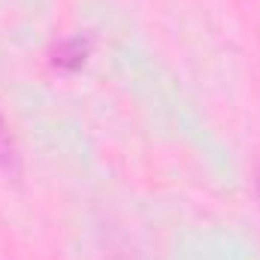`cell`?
Listing matches in <instances>:
<instances>
[{
  "mask_svg": "<svg viewBox=\"0 0 260 260\" xmlns=\"http://www.w3.org/2000/svg\"><path fill=\"white\" fill-rule=\"evenodd\" d=\"M15 160H18V154H15V142H12V133L6 127V121L0 118V170H15Z\"/></svg>",
  "mask_w": 260,
  "mask_h": 260,
  "instance_id": "7a4b0ae2",
  "label": "cell"
},
{
  "mask_svg": "<svg viewBox=\"0 0 260 260\" xmlns=\"http://www.w3.org/2000/svg\"><path fill=\"white\" fill-rule=\"evenodd\" d=\"M254 191H257V200H260V151L254 157Z\"/></svg>",
  "mask_w": 260,
  "mask_h": 260,
  "instance_id": "3957f363",
  "label": "cell"
},
{
  "mask_svg": "<svg viewBox=\"0 0 260 260\" xmlns=\"http://www.w3.org/2000/svg\"><path fill=\"white\" fill-rule=\"evenodd\" d=\"M88 58V43L82 37H70L58 43V52H55V64L64 67V70H76V67L85 64Z\"/></svg>",
  "mask_w": 260,
  "mask_h": 260,
  "instance_id": "6da1fadb",
  "label": "cell"
}]
</instances>
